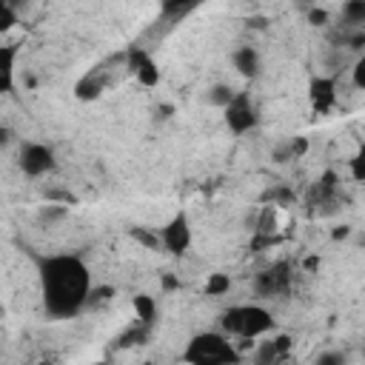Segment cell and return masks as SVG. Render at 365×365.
Here are the masks:
<instances>
[{"instance_id":"obj_1","label":"cell","mask_w":365,"mask_h":365,"mask_svg":"<svg viewBox=\"0 0 365 365\" xmlns=\"http://www.w3.org/2000/svg\"><path fill=\"white\" fill-rule=\"evenodd\" d=\"M43 311L51 319H74L83 308H88L91 297V271L77 254H51L34 257Z\"/></svg>"},{"instance_id":"obj_2","label":"cell","mask_w":365,"mask_h":365,"mask_svg":"<svg viewBox=\"0 0 365 365\" xmlns=\"http://www.w3.org/2000/svg\"><path fill=\"white\" fill-rule=\"evenodd\" d=\"M220 331L225 336H237V339H259V336H268L274 328H277V319L268 308L262 305H231L220 314Z\"/></svg>"},{"instance_id":"obj_3","label":"cell","mask_w":365,"mask_h":365,"mask_svg":"<svg viewBox=\"0 0 365 365\" xmlns=\"http://www.w3.org/2000/svg\"><path fill=\"white\" fill-rule=\"evenodd\" d=\"M185 365H240L242 356L222 331H200L182 348Z\"/></svg>"},{"instance_id":"obj_4","label":"cell","mask_w":365,"mask_h":365,"mask_svg":"<svg viewBox=\"0 0 365 365\" xmlns=\"http://www.w3.org/2000/svg\"><path fill=\"white\" fill-rule=\"evenodd\" d=\"M222 117H225L228 131L237 134V137H242V134H248L259 125V108H257V103L251 100L248 91H237L234 100L228 103V108L222 111Z\"/></svg>"},{"instance_id":"obj_5","label":"cell","mask_w":365,"mask_h":365,"mask_svg":"<svg viewBox=\"0 0 365 365\" xmlns=\"http://www.w3.org/2000/svg\"><path fill=\"white\" fill-rule=\"evenodd\" d=\"M17 165L26 177L37 180V177H46L57 168V154L48 143H23L20 145V154H17Z\"/></svg>"},{"instance_id":"obj_6","label":"cell","mask_w":365,"mask_h":365,"mask_svg":"<svg viewBox=\"0 0 365 365\" xmlns=\"http://www.w3.org/2000/svg\"><path fill=\"white\" fill-rule=\"evenodd\" d=\"M291 277H294V274H291V262L279 259V262H274V265L262 268V271L254 277L251 288H254V294H257L259 299L285 297V294L291 291Z\"/></svg>"},{"instance_id":"obj_7","label":"cell","mask_w":365,"mask_h":365,"mask_svg":"<svg viewBox=\"0 0 365 365\" xmlns=\"http://www.w3.org/2000/svg\"><path fill=\"white\" fill-rule=\"evenodd\" d=\"M194 231H191V220L185 211H177L163 228H160V242L171 257H182L191 248Z\"/></svg>"},{"instance_id":"obj_8","label":"cell","mask_w":365,"mask_h":365,"mask_svg":"<svg viewBox=\"0 0 365 365\" xmlns=\"http://www.w3.org/2000/svg\"><path fill=\"white\" fill-rule=\"evenodd\" d=\"M125 68H128V74L137 77L140 86H145V88L160 86V66H157V60L148 54V48H143L137 43H131L125 48Z\"/></svg>"},{"instance_id":"obj_9","label":"cell","mask_w":365,"mask_h":365,"mask_svg":"<svg viewBox=\"0 0 365 365\" xmlns=\"http://www.w3.org/2000/svg\"><path fill=\"white\" fill-rule=\"evenodd\" d=\"M291 354V336L288 334H274L262 342H257L251 354V365H282Z\"/></svg>"},{"instance_id":"obj_10","label":"cell","mask_w":365,"mask_h":365,"mask_svg":"<svg viewBox=\"0 0 365 365\" xmlns=\"http://www.w3.org/2000/svg\"><path fill=\"white\" fill-rule=\"evenodd\" d=\"M308 103L317 114H328L336 106V80L328 74H314L308 80Z\"/></svg>"},{"instance_id":"obj_11","label":"cell","mask_w":365,"mask_h":365,"mask_svg":"<svg viewBox=\"0 0 365 365\" xmlns=\"http://www.w3.org/2000/svg\"><path fill=\"white\" fill-rule=\"evenodd\" d=\"M231 66H234V71H237L240 77H245V80H254V77H259V71H262V60H259V51H257L254 46H240V48H234V51H231Z\"/></svg>"},{"instance_id":"obj_12","label":"cell","mask_w":365,"mask_h":365,"mask_svg":"<svg viewBox=\"0 0 365 365\" xmlns=\"http://www.w3.org/2000/svg\"><path fill=\"white\" fill-rule=\"evenodd\" d=\"M103 91H106V71H103V68H91V71H86V74L74 83V97L83 100V103L97 100Z\"/></svg>"},{"instance_id":"obj_13","label":"cell","mask_w":365,"mask_h":365,"mask_svg":"<svg viewBox=\"0 0 365 365\" xmlns=\"http://www.w3.org/2000/svg\"><path fill=\"white\" fill-rule=\"evenodd\" d=\"M14 66H17V46L6 43L3 46V68H0V91L14 94Z\"/></svg>"},{"instance_id":"obj_14","label":"cell","mask_w":365,"mask_h":365,"mask_svg":"<svg viewBox=\"0 0 365 365\" xmlns=\"http://www.w3.org/2000/svg\"><path fill=\"white\" fill-rule=\"evenodd\" d=\"M191 11H197V3H185V0H165L160 3V20L174 26V23H182V17H188Z\"/></svg>"},{"instance_id":"obj_15","label":"cell","mask_w":365,"mask_h":365,"mask_svg":"<svg viewBox=\"0 0 365 365\" xmlns=\"http://www.w3.org/2000/svg\"><path fill=\"white\" fill-rule=\"evenodd\" d=\"M131 305H134L137 322L145 325V328H151L154 319H157V302H154V297H151V294H137V297L131 299Z\"/></svg>"},{"instance_id":"obj_16","label":"cell","mask_w":365,"mask_h":365,"mask_svg":"<svg viewBox=\"0 0 365 365\" xmlns=\"http://www.w3.org/2000/svg\"><path fill=\"white\" fill-rule=\"evenodd\" d=\"M336 182H339V177H336L334 171H325V174L314 182V188H311V200H314V202H331L334 194H336Z\"/></svg>"},{"instance_id":"obj_17","label":"cell","mask_w":365,"mask_h":365,"mask_svg":"<svg viewBox=\"0 0 365 365\" xmlns=\"http://www.w3.org/2000/svg\"><path fill=\"white\" fill-rule=\"evenodd\" d=\"M274 231H277V208L274 205H262L259 217L254 222V234L257 237H274Z\"/></svg>"},{"instance_id":"obj_18","label":"cell","mask_w":365,"mask_h":365,"mask_svg":"<svg viewBox=\"0 0 365 365\" xmlns=\"http://www.w3.org/2000/svg\"><path fill=\"white\" fill-rule=\"evenodd\" d=\"M43 200H46V202H54V205H66V208H71V205L80 202V197H77L74 191H68V188H57V185L43 188Z\"/></svg>"},{"instance_id":"obj_19","label":"cell","mask_w":365,"mask_h":365,"mask_svg":"<svg viewBox=\"0 0 365 365\" xmlns=\"http://www.w3.org/2000/svg\"><path fill=\"white\" fill-rule=\"evenodd\" d=\"M68 217V208L66 205H54V202H46V205H40V211H37V222L40 225H54V222H60V220H66Z\"/></svg>"},{"instance_id":"obj_20","label":"cell","mask_w":365,"mask_h":365,"mask_svg":"<svg viewBox=\"0 0 365 365\" xmlns=\"http://www.w3.org/2000/svg\"><path fill=\"white\" fill-rule=\"evenodd\" d=\"M234 94H237V91H234L231 86H225V83H217V86H211V88H208V103L225 111V108H228V103L234 100Z\"/></svg>"},{"instance_id":"obj_21","label":"cell","mask_w":365,"mask_h":365,"mask_svg":"<svg viewBox=\"0 0 365 365\" xmlns=\"http://www.w3.org/2000/svg\"><path fill=\"white\" fill-rule=\"evenodd\" d=\"M342 20L348 26H362L365 23V0H348V3H342Z\"/></svg>"},{"instance_id":"obj_22","label":"cell","mask_w":365,"mask_h":365,"mask_svg":"<svg viewBox=\"0 0 365 365\" xmlns=\"http://www.w3.org/2000/svg\"><path fill=\"white\" fill-rule=\"evenodd\" d=\"M228 288H231V277L228 274H208V279H205V297H222V294H228Z\"/></svg>"},{"instance_id":"obj_23","label":"cell","mask_w":365,"mask_h":365,"mask_svg":"<svg viewBox=\"0 0 365 365\" xmlns=\"http://www.w3.org/2000/svg\"><path fill=\"white\" fill-rule=\"evenodd\" d=\"M348 171H351V180L354 182H365V143H359L356 145V151H354V157L348 160Z\"/></svg>"},{"instance_id":"obj_24","label":"cell","mask_w":365,"mask_h":365,"mask_svg":"<svg viewBox=\"0 0 365 365\" xmlns=\"http://www.w3.org/2000/svg\"><path fill=\"white\" fill-rule=\"evenodd\" d=\"M128 234H131L134 242H140V245L148 248V251H157V248L163 245V242H160V234H154V231H148V228H143V225H134Z\"/></svg>"},{"instance_id":"obj_25","label":"cell","mask_w":365,"mask_h":365,"mask_svg":"<svg viewBox=\"0 0 365 365\" xmlns=\"http://www.w3.org/2000/svg\"><path fill=\"white\" fill-rule=\"evenodd\" d=\"M14 23H17V9H14L9 0H3V3H0V31L6 34Z\"/></svg>"},{"instance_id":"obj_26","label":"cell","mask_w":365,"mask_h":365,"mask_svg":"<svg viewBox=\"0 0 365 365\" xmlns=\"http://www.w3.org/2000/svg\"><path fill=\"white\" fill-rule=\"evenodd\" d=\"M314 365H348V354L345 351H322Z\"/></svg>"},{"instance_id":"obj_27","label":"cell","mask_w":365,"mask_h":365,"mask_svg":"<svg viewBox=\"0 0 365 365\" xmlns=\"http://www.w3.org/2000/svg\"><path fill=\"white\" fill-rule=\"evenodd\" d=\"M291 200H294V194H291L288 188H282V185H279V188L265 191V197H262V202H265V205H268V202H274V205H279V202H282V205H285V202H291Z\"/></svg>"},{"instance_id":"obj_28","label":"cell","mask_w":365,"mask_h":365,"mask_svg":"<svg viewBox=\"0 0 365 365\" xmlns=\"http://www.w3.org/2000/svg\"><path fill=\"white\" fill-rule=\"evenodd\" d=\"M285 145H288L291 160H299V157H305V151H308V137H291Z\"/></svg>"},{"instance_id":"obj_29","label":"cell","mask_w":365,"mask_h":365,"mask_svg":"<svg viewBox=\"0 0 365 365\" xmlns=\"http://www.w3.org/2000/svg\"><path fill=\"white\" fill-rule=\"evenodd\" d=\"M351 80H354V86H356L359 91H365V54L356 57V63H354V68H351Z\"/></svg>"},{"instance_id":"obj_30","label":"cell","mask_w":365,"mask_h":365,"mask_svg":"<svg viewBox=\"0 0 365 365\" xmlns=\"http://www.w3.org/2000/svg\"><path fill=\"white\" fill-rule=\"evenodd\" d=\"M114 297V291L108 288V285H103V288H91V297H88V305H103V302H108Z\"/></svg>"},{"instance_id":"obj_31","label":"cell","mask_w":365,"mask_h":365,"mask_svg":"<svg viewBox=\"0 0 365 365\" xmlns=\"http://www.w3.org/2000/svg\"><path fill=\"white\" fill-rule=\"evenodd\" d=\"M308 23L311 26H325L328 23V11L319 6H308Z\"/></svg>"},{"instance_id":"obj_32","label":"cell","mask_w":365,"mask_h":365,"mask_svg":"<svg viewBox=\"0 0 365 365\" xmlns=\"http://www.w3.org/2000/svg\"><path fill=\"white\" fill-rule=\"evenodd\" d=\"M348 234H351V228H348V225H339V228H334V234H331V237H334V240H345Z\"/></svg>"},{"instance_id":"obj_33","label":"cell","mask_w":365,"mask_h":365,"mask_svg":"<svg viewBox=\"0 0 365 365\" xmlns=\"http://www.w3.org/2000/svg\"><path fill=\"white\" fill-rule=\"evenodd\" d=\"M9 143H11V128L3 125V128H0V145H9Z\"/></svg>"},{"instance_id":"obj_34","label":"cell","mask_w":365,"mask_h":365,"mask_svg":"<svg viewBox=\"0 0 365 365\" xmlns=\"http://www.w3.org/2000/svg\"><path fill=\"white\" fill-rule=\"evenodd\" d=\"M180 282L174 279V277H163V288H177Z\"/></svg>"},{"instance_id":"obj_35","label":"cell","mask_w":365,"mask_h":365,"mask_svg":"<svg viewBox=\"0 0 365 365\" xmlns=\"http://www.w3.org/2000/svg\"><path fill=\"white\" fill-rule=\"evenodd\" d=\"M171 111H174L171 106H160V108H157V114H160V117H171Z\"/></svg>"},{"instance_id":"obj_36","label":"cell","mask_w":365,"mask_h":365,"mask_svg":"<svg viewBox=\"0 0 365 365\" xmlns=\"http://www.w3.org/2000/svg\"><path fill=\"white\" fill-rule=\"evenodd\" d=\"M362 359H365V345H362Z\"/></svg>"},{"instance_id":"obj_37","label":"cell","mask_w":365,"mask_h":365,"mask_svg":"<svg viewBox=\"0 0 365 365\" xmlns=\"http://www.w3.org/2000/svg\"><path fill=\"white\" fill-rule=\"evenodd\" d=\"M40 365H51V362H40Z\"/></svg>"},{"instance_id":"obj_38","label":"cell","mask_w":365,"mask_h":365,"mask_svg":"<svg viewBox=\"0 0 365 365\" xmlns=\"http://www.w3.org/2000/svg\"><path fill=\"white\" fill-rule=\"evenodd\" d=\"M362 191H365V182H362Z\"/></svg>"},{"instance_id":"obj_39","label":"cell","mask_w":365,"mask_h":365,"mask_svg":"<svg viewBox=\"0 0 365 365\" xmlns=\"http://www.w3.org/2000/svg\"><path fill=\"white\" fill-rule=\"evenodd\" d=\"M100 365H106V362H100Z\"/></svg>"}]
</instances>
